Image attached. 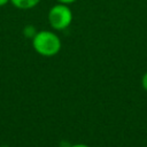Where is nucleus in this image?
<instances>
[{
  "label": "nucleus",
  "mask_w": 147,
  "mask_h": 147,
  "mask_svg": "<svg viewBox=\"0 0 147 147\" xmlns=\"http://www.w3.org/2000/svg\"><path fill=\"white\" fill-rule=\"evenodd\" d=\"M57 3H64V5H70V3H74L76 0H56Z\"/></svg>",
  "instance_id": "obj_6"
},
{
  "label": "nucleus",
  "mask_w": 147,
  "mask_h": 147,
  "mask_svg": "<svg viewBox=\"0 0 147 147\" xmlns=\"http://www.w3.org/2000/svg\"><path fill=\"white\" fill-rule=\"evenodd\" d=\"M61 39L55 32L48 30L37 31L34 37L32 38V47L33 49L42 55V56H54L61 49Z\"/></svg>",
  "instance_id": "obj_1"
},
{
  "label": "nucleus",
  "mask_w": 147,
  "mask_h": 147,
  "mask_svg": "<svg viewBox=\"0 0 147 147\" xmlns=\"http://www.w3.org/2000/svg\"><path fill=\"white\" fill-rule=\"evenodd\" d=\"M70 147H91V146H88L86 144H75V145H71Z\"/></svg>",
  "instance_id": "obj_7"
},
{
  "label": "nucleus",
  "mask_w": 147,
  "mask_h": 147,
  "mask_svg": "<svg viewBox=\"0 0 147 147\" xmlns=\"http://www.w3.org/2000/svg\"><path fill=\"white\" fill-rule=\"evenodd\" d=\"M41 0H10V3L18 9H31L39 5Z\"/></svg>",
  "instance_id": "obj_3"
},
{
  "label": "nucleus",
  "mask_w": 147,
  "mask_h": 147,
  "mask_svg": "<svg viewBox=\"0 0 147 147\" xmlns=\"http://www.w3.org/2000/svg\"><path fill=\"white\" fill-rule=\"evenodd\" d=\"M47 18H48L49 25L54 30L61 31V30H65L68 26H70V24L72 23V20H74V15L68 5L57 3V5H54L49 9Z\"/></svg>",
  "instance_id": "obj_2"
},
{
  "label": "nucleus",
  "mask_w": 147,
  "mask_h": 147,
  "mask_svg": "<svg viewBox=\"0 0 147 147\" xmlns=\"http://www.w3.org/2000/svg\"><path fill=\"white\" fill-rule=\"evenodd\" d=\"M141 85H142L144 90L147 92V71L144 74V76H142V78H141Z\"/></svg>",
  "instance_id": "obj_5"
},
{
  "label": "nucleus",
  "mask_w": 147,
  "mask_h": 147,
  "mask_svg": "<svg viewBox=\"0 0 147 147\" xmlns=\"http://www.w3.org/2000/svg\"><path fill=\"white\" fill-rule=\"evenodd\" d=\"M8 2H10V0H0V7H2V6H6Z\"/></svg>",
  "instance_id": "obj_8"
},
{
  "label": "nucleus",
  "mask_w": 147,
  "mask_h": 147,
  "mask_svg": "<svg viewBox=\"0 0 147 147\" xmlns=\"http://www.w3.org/2000/svg\"><path fill=\"white\" fill-rule=\"evenodd\" d=\"M37 33V31L34 30V28L33 26H31V25H29V26H25V29H24V34H25V37H28V38H33L34 37V34Z\"/></svg>",
  "instance_id": "obj_4"
}]
</instances>
